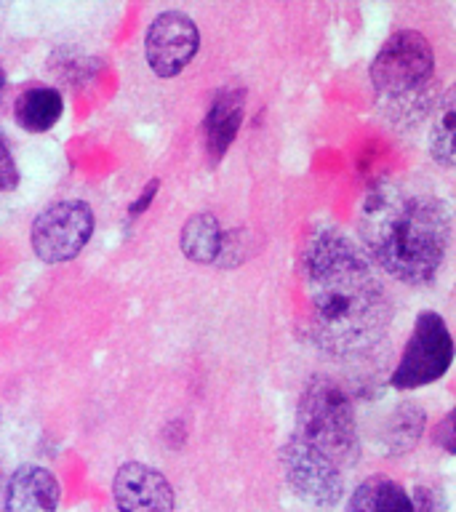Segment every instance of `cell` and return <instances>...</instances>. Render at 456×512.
<instances>
[{
  "label": "cell",
  "instance_id": "6da1fadb",
  "mask_svg": "<svg viewBox=\"0 0 456 512\" xmlns=\"http://www.w3.org/2000/svg\"><path fill=\"white\" fill-rule=\"evenodd\" d=\"M304 299L312 342L334 358H360L382 342L392 302L371 259L336 230L315 232L304 248Z\"/></svg>",
  "mask_w": 456,
  "mask_h": 512
},
{
  "label": "cell",
  "instance_id": "9a60e30c",
  "mask_svg": "<svg viewBox=\"0 0 456 512\" xmlns=\"http://www.w3.org/2000/svg\"><path fill=\"white\" fill-rule=\"evenodd\" d=\"M224 230L219 219L214 214H192L182 227V235H179V246H182V254L195 264H214L216 256H219V248H222Z\"/></svg>",
  "mask_w": 456,
  "mask_h": 512
},
{
  "label": "cell",
  "instance_id": "30bf717a",
  "mask_svg": "<svg viewBox=\"0 0 456 512\" xmlns=\"http://www.w3.org/2000/svg\"><path fill=\"white\" fill-rule=\"evenodd\" d=\"M62 499L59 480L40 464H22L8 478L3 512H56Z\"/></svg>",
  "mask_w": 456,
  "mask_h": 512
},
{
  "label": "cell",
  "instance_id": "ffe728a7",
  "mask_svg": "<svg viewBox=\"0 0 456 512\" xmlns=\"http://www.w3.org/2000/svg\"><path fill=\"white\" fill-rule=\"evenodd\" d=\"M435 443L440 448H446L448 454H454L456 451V440H454V414L443 416V422L438 424V430H435Z\"/></svg>",
  "mask_w": 456,
  "mask_h": 512
},
{
  "label": "cell",
  "instance_id": "3957f363",
  "mask_svg": "<svg viewBox=\"0 0 456 512\" xmlns=\"http://www.w3.org/2000/svg\"><path fill=\"white\" fill-rule=\"evenodd\" d=\"M371 86L392 110V118L411 123L430 110L435 51L416 30H398L384 40L371 62Z\"/></svg>",
  "mask_w": 456,
  "mask_h": 512
},
{
  "label": "cell",
  "instance_id": "e0dca14e",
  "mask_svg": "<svg viewBox=\"0 0 456 512\" xmlns=\"http://www.w3.org/2000/svg\"><path fill=\"white\" fill-rule=\"evenodd\" d=\"M19 184V168H16L14 152L8 147V142L0 136V192L16 190Z\"/></svg>",
  "mask_w": 456,
  "mask_h": 512
},
{
  "label": "cell",
  "instance_id": "2e32d148",
  "mask_svg": "<svg viewBox=\"0 0 456 512\" xmlns=\"http://www.w3.org/2000/svg\"><path fill=\"white\" fill-rule=\"evenodd\" d=\"M454 126H456V102L454 91L448 88L443 99L435 107V123L430 131V155L440 168H454Z\"/></svg>",
  "mask_w": 456,
  "mask_h": 512
},
{
  "label": "cell",
  "instance_id": "4fadbf2b",
  "mask_svg": "<svg viewBox=\"0 0 456 512\" xmlns=\"http://www.w3.org/2000/svg\"><path fill=\"white\" fill-rule=\"evenodd\" d=\"M427 414L419 403L403 400L395 406L387 419H384L382 430H379V446L387 456H403L411 454L416 443L422 440Z\"/></svg>",
  "mask_w": 456,
  "mask_h": 512
},
{
  "label": "cell",
  "instance_id": "7c38bea8",
  "mask_svg": "<svg viewBox=\"0 0 456 512\" xmlns=\"http://www.w3.org/2000/svg\"><path fill=\"white\" fill-rule=\"evenodd\" d=\"M64 112L62 94L51 86H35L24 88L22 94L16 96L14 102V118L19 128L27 134H46L59 123Z\"/></svg>",
  "mask_w": 456,
  "mask_h": 512
},
{
  "label": "cell",
  "instance_id": "277c9868",
  "mask_svg": "<svg viewBox=\"0 0 456 512\" xmlns=\"http://www.w3.org/2000/svg\"><path fill=\"white\" fill-rule=\"evenodd\" d=\"M294 435L331 456L339 467L358 462V419L342 384L331 376H312L296 406Z\"/></svg>",
  "mask_w": 456,
  "mask_h": 512
},
{
  "label": "cell",
  "instance_id": "5bb4252c",
  "mask_svg": "<svg viewBox=\"0 0 456 512\" xmlns=\"http://www.w3.org/2000/svg\"><path fill=\"white\" fill-rule=\"evenodd\" d=\"M347 512H414L411 494L395 480L374 475L352 491Z\"/></svg>",
  "mask_w": 456,
  "mask_h": 512
},
{
  "label": "cell",
  "instance_id": "5b68a950",
  "mask_svg": "<svg viewBox=\"0 0 456 512\" xmlns=\"http://www.w3.org/2000/svg\"><path fill=\"white\" fill-rule=\"evenodd\" d=\"M454 363V342L446 320L438 312H422L416 318L406 350L392 374L390 384L395 390H419L438 382Z\"/></svg>",
  "mask_w": 456,
  "mask_h": 512
},
{
  "label": "cell",
  "instance_id": "d6986e66",
  "mask_svg": "<svg viewBox=\"0 0 456 512\" xmlns=\"http://www.w3.org/2000/svg\"><path fill=\"white\" fill-rule=\"evenodd\" d=\"M158 190H160V179H152V182L147 184V187H144V190H142V195H139V198H136L134 203L128 206V216H131V219H136V216H142L144 211L150 208L152 200H155Z\"/></svg>",
  "mask_w": 456,
  "mask_h": 512
},
{
  "label": "cell",
  "instance_id": "ac0fdd59",
  "mask_svg": "<svg viewBox=\"0 0 456 512\" xmlns=\"http://www.w3.org/2000/svg\"><path fill=\"white\" fill-rule=\"evenodd\" d=\"M414 512H446V499L438 488L416 486L414 496H411Z\"/></svg>",
  "mask_w": 456,
  "mask_h": 512
},
{
  "label": "cell",
  "instance_id": "8992f818",
  "mask_svg": "<svg viewBox=\"0 0 456 512\" xmlns=\"http://www.w3.org/2000/svg\"><path fill=\"white\" fill-rule=\"evenodd\" d=\"M94 211L83 200H56L32 222V251L40 262H70L88 246L94 235Z\"/></svg>",
  "mask_w": 456,
  "mask_h": 512
},
{
  "label": "cell",
  "instance_id": "44dd1931",
  "mask_svg": "<svg viewBox=\"0 0 456 512\" xmlns=\"http://www.w3.org/2000/svg\"><path fill=\"white\" fill-rule=\"evenodd\" d=\"M3 88H6V72L0 67V96H3Z\"/></svg>",
  "mask_w": 456,
  "mask_h": 512
},
{
  "label": "cell",
  "instance_id": "8fae6325",
  "mask_svg": "<svg viewBox=\"0 0 456 512\" xmlns=\"http://www.w3.org/2000/svg\"><path fill=\"white\" fill-rule=\"evenodd\" d=\"M243 110H246L243 88H224L214 96L203 120V144H206V155L211 163H219L232 147L243 126Z\"/></svg>",
  "mask_w": 456,
  "mask_h": 512
},
{
  "label": "cell",
  "instance_id": "52a82bcc",
  "mask_svg": "<svg viewBox=\"0 0 456 512\" xmlns=\"http://www.w3.org/2000/svg\"><path fill=\"white\" fill-rule=\"evenodd\" d=\"M280 467L283 478L302 502L331 510L342 502L344 496V475L342 467L302 438H291L280 446Z\"/></svg>",
  "mask_w": 456,
  "mask_h": 512
},
{
  "label": "cell",
  "instance_id": "9c48e42d",
  "mask_svg": "<svg viewBox=\"0 0 456 512\" xmlns=\"http://www.w3.org/2000/svg\"><path fill=\"white\" fill-rule=\"evenodd\" d=\"M112 499L118 512H174V488L166 475L144 462L120 464L112 478Z\"/></svg>",
  "mask_w": 456,
  "mask_h": 512
},
{
  "label": "cell",
  "instance_id": "7a4b0ae2",
  "mask_svg": "<svg viewBox=\"0 0 456 512\" xmlns=\"http://www.w3.org/2000/svg\"><path fill=\"white\" fill-rule=\"evenodd\" d=\"M360 238L387 275L400 283H430L446 262L451 216L446 203L403 184L382 182L368 190L360 206Z\"/></svg>",
  "mask_w": 456,
  "mask_h": 512
},
{
  "label": "cell",
  "instance_id": "ba28073f",
  "mask_svg": "<svg viewBox=\"0 0 456 512\" xmlns=\"http://www.w3.org/2000/svg\"><path fill=\"white\" fill-rule=\"evenodd\" d=\"M200 48L198 24L182 11H163L144 35V56L158 78H176L187 70Z\"/></svg>",
  "mask_w": 456,
  "mask_h": 512
}]
</instances>
